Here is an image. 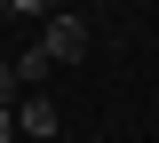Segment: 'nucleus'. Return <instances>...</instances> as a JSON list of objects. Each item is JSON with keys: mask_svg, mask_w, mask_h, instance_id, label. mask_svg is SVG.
<instances>
[{"mask_svg": "<svg viewBox=\"0 0 159 143\" xmlns=\"http://www.w3.org/2000/svg\"><path fill=\"white\" fill-rule=\"evenodd\" d=\"M40 56H48V64H80V56H88V16L56 8V16L40 24Z\"/></svg>", "mask_w": 159, "mask_h": 143, "instance_id": "obj_1", "label": "nucleus"}, {"mask_svg": "<svg viewBox=\"0 0 159 143\" xmlns=\"http://www.w3.org/2000/svg\"><path fill=\"white\" fill-rule=\"evenodd\" d=\"M16 135H24V143H48V135H56V103L40 96V87L16 103Z\"/></svg>", "mask_w": 159, "mask_h": 143, "instance_id": "obj_2", "label": "nucleus"}, {"mask_svg": "<svg viewBox=\"0 0 159 143\" xmlns=\"http://www.w3.org/2000/svg\"><path fill=\"white\" fill-rule=\"evenodd\" d=\"M8 16H40V24H48V16H56V0H8Z\"/></svg>", "mask_w": 159, "mask_h": 143, "instance_id": "obj_3", "label": "nucleus"}, {"mask_svg": "<svg viewBox=\"0 0 159 143\" xmlns=\"http://www.w3.org/2000/svg\"><path fill=\"white\" fill-rule=\"evenodd\" d=\"M16 103H24V87H16V72L0 64V111H16Z\"/></svg>", "mask_w": 159, "mask_h": 143, "instance_id": "obj_4", "label": "nucleus"}, {"mask_svg": "<svg viewBox=\"0 0 159 143\" xmlns=\"http://www.w3.org/2000/svg\"><path fill=\"white\" fill-rule=\"evenodd\" d=\"M0 16H8V0H0Z\"/></svg>", "mask_w": 159, "mask_h": 143, "instance_id": "obj_5", "label": "nucleus"}, {"mask_svg": "<svg viewBox=\"0 0 159 143\" xmlns=\"http://www.w3.org/2000/svg\"><path fill=\"white\" fill-rule=\"evenodd\" d=\"M0 64H8V56H0Z\"/></svg>", "mask_w": 159, "mask_h": 143, "instance_id": "obj_6", "label": "nucleus"}]
</instances>
